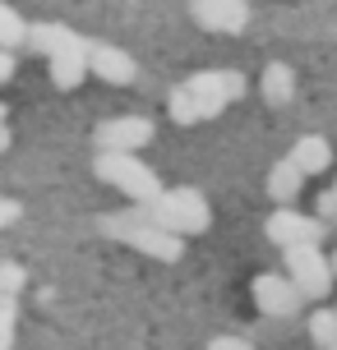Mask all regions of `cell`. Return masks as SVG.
Returning <instances> with one entry per match:
<instances>
[{"label":"cell","mask_w":337,"mask_h":350,"mask_svg":"<svg viewBox=\"0 0 337 350\" xmlns=\"http://www.w3.org/2000/svg\"><path fill=\"white\" fill-rule=\"evenodd\" d=\"M0 217H5V226H14V221H18V203H14V198L0 203Z\"/></svg>","instance_id":"obj_21"},{"label":"cell","mask_w":337,"mask_h":350,"mask_svg":"<svg viewBox=\"0 0 337 350\" xmlns=\"http://www.w3.org/2000/svg\"><path fill=\"white\" fill-rule=\"evenodd\" d=\"M88 51H92V42H84V37H74L70 46L60 55H51V83L60 88V92H74V88L88 79Z\"/></svg>","instance_id":"obj_11"},{"label":"cell","mask_w":337,"mask_h":350,"mask_svg":"<svg viewBox=\"0 0 337 350\" xmlns=\"http://www.w3.org/2000/svg\"><path fill=\"white\" fill-rule=\"evenodd\" d=\"M70 42H74V33L65 28V23H33V33H28V46H33L37 55H47V60L60 55Z\"/></svg>","instance_id":"obj_15"},{"label":"cell","mask_w":337,"mask_h":350,"mask_svg":"<svg viewBox=\"0 0 337 350\" xmlns=\"http://www.w3.org/2000/svg\"><path fill=\"white\" fill-rule=\"evenodd\" d=\"M333 272H337V254H333Z\"/></svg>","instance_id":"obj_24"},{"label":"cell","mask_w":337,"mask_h":350,"mask_svg":"<svg viewBox=\"0 0 337 350\" xmlns=\"http://www.w3.org/2000/svg\"><path fill=\"white\" fill-rule=\"evenodd\" d=\"M190 18L203 33H240L249 23V0H190Z\"/></svg>","instance_id":"obj_9"},{"label":"cell","mask_w":337,"mask_h":350,"mask_svg":"<svg viewBox=\"0 0 337 350\" xmlns=\"http://www.w3.org/2000/svg\"><path fill=\"white\" fill-rule=\"evenodd\" d=\"M102 235H116V240H129V245L148 254V258H162V262H176L185 240L171 235V230H162L148 208H134V212H116V217H102Z\"/></svg>","instance_id":"obj_3"},{"label":"cell","mask_w":337,"mask_h":350,"mask_svg":"<svg viewBox=\"0 0 337 350\" xmlns=\"http://www.w3.org/2000/svg\"><path fill=\"white\" fill-rule=\"evenodd\" d=\"M28 33H33V28L18 18V10L5 5V10H0V46H5V51H18V46H28Z\"/></svg>","instance_id":"obj_16"},{"label":"cell","mask_w":337,"mask_h":350,"mask_svg":"<svg viewBox=\"0 0 337 350\" xmlns=\"http://www.w3.org/2000/svg\"><path fill=\"white\" fill-rule=\"evenodd\" d=\"M0 79H5V83L14 79V51H5V55H0Z\"/></svg>","instance_id":"obj_22"},{"label":"cell","mask_w":337,"mask_h":350,"mask_svg":"<svg viewBox=\"0 0 337 350\" xmlns=\"http://www.w3.org/2000/svg\"><path fill=\"white\" fill-rule=\"evenodd\" d=\"M301 166H296V161L291 157H282L277 161V166H273V171H268V198H273V203H277V208H291V203H296V193H301Z\"/></svg>","instance_id":"obj_13"},{"label":"cell","mask_w":337,"mask_h":350,"mask_svg":"<svg viewBox=\"0 0 337 350\" xmlns=\"http://www.w3.org/2000/svg\"><path fill=\"white\" fill-rule=\"evenodd\" d=\"M319 217H337V180H333V189L319 193Z\"/></svg>","instance_id":"obj_19"},{"label":"cell","mask_w":337,"mask_h":350,"mask_svg":"<svg viewBox=\"0 0 337 350\" xmlns=\"http://www.w3.org/2000/svg\"><path fill=\"white\" fill-rule=\"evenodd\" d=\"M249 295H254V309L268 318H291V314H301V286L286 277V272H259L254 277V286H249Z\"/></svg>","instance_id":"obj_6"},{"label":"cell","mask_w":337,"mask_h":350,"mask_svg":"<svg viewBox=\"0 0 337 350\" xmlns=\"http://www.w3.org/2000/svg\"><path fill=\"white\" fill-rule=\"evenodd\" d=\"M148 217L158 221L162 230H171L180 240H190V235H203L208 230V203H203V193L199 189H166L148 208Z\"/></svg>","instance_id":"obj_4"},{"label":"cell","mask_w":337,"mask_h":350,"mask_svg":"<svg viewBox=\"0 0 337 350\" xmlns=\"http://www.w3.org/2000/svg\"><path fill=\"white\" fill-rule=\"evenodd\" d=\"M286 277L301 286L305 299H323L333 291V258H323L319 245H301V249H286Z\"/></svg>","instance_id":"obj_5"},{"label":"cell","mask_w":337,"mask_h":350,"mask_svg":"<svg viewBox=\"0 0 337 350\" xmlns=\"http://www.w3.org/2000/svg\"><path fill=\"white\" fill-rule=\"evenodd\" d=\"M153 134L158 129H153L148 116H116V120L97 124L92 143H97V152H134V148H148Z\"/></svg>","instance_id":"obj_7"},{"label":"cell","mask_w":337,"mask_h":350,"mask_svg":"<svg viewBox=\"0 0 337 350\" xmlns=\"http://www.w3.org/2000/svg\"><path fill=\"white\" fill-rule=\"evenodd\" d=\"M208 350H249V341H240V336H217V341H208Z\"/></svg>","instance_id":"obj_20"},{"label":"cell","mask_w":337,"mask_h":350,"mask_svg":"<svg viewBox=\"0 0 337 350\" xmlns=\"http://www.w3.org/2000/svg\"><path fill=\"white\" fill-rule=\"evenodd\" d=\"M245 88L249 83H245V74H240V70H203V74L185 79V83L171 92L166 111H171V120H176V124L213 120L227 102H240V97H245Z\"/></svg>","instance_id":"obj_1"},{"label":"cell","mask_w":337,"mask_h":350,"mask_svg":"<svg viewBox=\"0 0 337 350\" xmlns=\"http://www.w3.org/2000/svg\"><path fill=\"white\" fill-rule=\"evenodd\" d=\"M88 70L92 79H102V83L111 88H129L134 83V60L121 51V46H107V42H92V51H88Z\"/></svg>","instance_id":"obj_10"},{"label":"cell","mask_w":337,"mask_h":350,"mask_svg":"<svg viewBox=\"0 0 337 350\" xmlns=\"http://www.w3.org/2000/svg\"><path fill=\"white\" fill-rule=\"evenodd\" d=\"M333 336H337V309H314L310 314V341L323 350Z\"/></svg>","instance_id":"obj_17"},{"label":"cell","mask_w":337,"mask_h":350,"mask_svg":"<svg viewBox=\"0 0 337 350\" xmlns=\"http://www.w3.org/2000/svg\"><path fill=\"white\" fill-rule=\"evenodd\" d=\"M92 171H97L102 185H111L116 193H125L134 208H153L162 193H166L158 185V171H153L148 161H139V152H97Z\"/></svg>","instance_id":"obj_2"},{"label":"cell","mask_w":337,"mask_h":350,"mask_svg":"<svg viewBox=\"0 0 337 350\" xmlns=\"http://www.w3.org/2000/svg\"><path fill=\"white\" fill-rule=\"evenodd\" d=\"M286 157L301 166V175H323L333 166V143L319 139V134H305V139H296V148H291Z\"/></svg>","instance_id":"obj_12"},{"label":"cell","mask_w":337,"mask_h":350,"mask_svg":"<svg viewBox=\"0 0 337 350\" xmlns=\"http://www.w3.org/2000/svg\"><path fill=\"white\" fill-rule=\"evenodd\" d=\"M18 286H23V267L18 262H5V299H14Z\"/></svg>","instance_id":"obj_18"},{"label":"cell","mask_w":337,"mask_h":350,"mask_svg":"<svg viewBox=\"0 0 337 350\" xmlns=\"http://www.w3.org/2000/svg\"><path fill=\"white\" fill-rule=\"evenodd\" d=\"M259 92H264L268 106H291L296 102V70H286V65H268L259 74Z\"/></svg>","instance_id":"obj_14"},{"label":"cell","mask_w":337,"mask_h":350,"mask_svg":"<svg viewBox=\"0 0 337 350\" xmlns=\"http://www.w3.org/2000/svg\"><path fill=\"white\" fill-rule=\"evenodd\" d=\"M268 240L282 249H301V245H319L323 240V221H314V217H301L296 208H277L273 217H268Z\"/></svg>","instance_id":"obj_8"},{"label":"cell","mask_w":337,"mask_h":350,"mask_svg":"<svg viewBox=\"0 0 337 350\" xmlns=\"http://www.w3.org/2000/svg\"><path fill=\"white\" fill-rule=\"evenodd\" d=\"M323 350H337V336H333V341H328V346H323Z\"/></svg>","instance_id":"obj_23"}]
</instances>
